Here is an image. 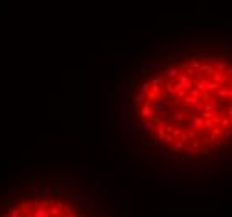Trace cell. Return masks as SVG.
<instances>
[{
	"mask_svg": "<svg viewBox=\"0 0 232 217\" xmlns=\"http://www.w3.org/2000/svg\"><path fill=\"white\" fill-rule=\"evenodd\" d=\"M0 217H90L77 202L52 194H34L17 200Z\"/></svg>",
	"mask_w": 232,
	"mask_h": 217,
	"instance_id": "obj_2",
	"label": "cell"
},
{
	"mask_svg": "<svg viewBox=\"0 0 232 217\" xmlns=\"http://www.w3.org/2000/svg\"><path fill=\"white\" fill-rule=\"evenodd\" d=\"M130 114L152 144L179 157L232 149V59L197 52L157 63L132 89Z\"/></svg>",
	"mask_w": 232,
	"mask_h": 217,
	"instance_id": "obj_1",
	"label": "cell"
}]
</instances>
